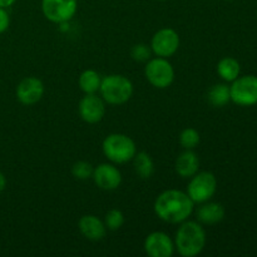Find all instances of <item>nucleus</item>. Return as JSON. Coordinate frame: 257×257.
<instances>
[{
    "instance_id": "19",
    "label": "nucleus",
    "mask_w": 257,
    "mask_h": 257,
    "mask_svg": "<svg viewBox=\"0 0 257 257\" xmlns=\"http://www.w3.org/2000/svg\"><path fill=\"white\" fill-rule=\"evenodd\" d=\"M207 99L210 104L215 108H222L231 102L230 85L225 83H217L212 85L207 93Z\"/></svg>"
},
{
    "instance_id": "5",
    "label": "nucleus",
    "mask_w": 257,
    "mask_h": 257,
    "mask_svg": "<svg viewBox=\"0 0 257 257\" xmlns=\"http://www.w3.org/2000/svg\"><path fill=\"white\" fill-rule=\"evenodd\" d=\"M216 191H217V180L215 175L208 171H202V172L198 171L190 178L186 193L190 196L195 205L196 203L201 205L210 201L215 196Z\"/></svg>"
},
{
    "instance_id": "24",
    "label": "nucleus",
    "mask_w": 257,
    "mask_h": 257,
    "mask_svg": "<svg viewBox=\"0 0 257 257\" xmlns=\"http://www.w3.org/2000/svg\"><path fill=\"white\" fill-rule=\"evenodd\" d=\"M152 49L151 45L146 44V43H138L135 44L131 49V57L136 62H148L152 58Z\"/></svg>"
},
{
    "instance_id": "18",
    "label": "nucleus",
    "mask_w": 257,
    "mask_h": 257,
    "mask_svg": "<svg viewBox=\"0 0 257 257\" xmlns=\"http://www.w3.org/2000/svg\"><path fill=\"white\" fill-rule=\"evenodd\" d=\"M102 77L94 69H85L78 78V85L84 94H95L99 92Z\"/></svg>"
},
{
    "instance_id": "1",
    "label": "nucleus",
    "mask_w": 257,
    "mask_h": 257,
    "mask_svg": "<svg viewBox=\"0 0 257 257\" xmlns=\"http://www.w3.org/2000/svg\"><path fill=\"white\" fill-rule=\"evenodd\" d=\"M153 210L163 222L178 225L190 218L195 210V203L183 191L166 190L156 198Z\"/></svg>"
},
{
    "instance_id": "13",
    "label": "nucleus",
    "mask_w": 257,
    "mask_h": 257,
    "mask_svg": "<svg viewBox=\"0 0 257 257\" xmlns=\"http://www.w3.org/2000/svg\"><path fill=\"white\" fill-rule=\"evenodd\" d=\"M15 95L23 105H34L44 95V84L39 78L27 77L19 82Z\"/></svg>"
},
{
    "instance_id": "10",
    "label": "nucleus",
    "mask_w": 257,
    "mask_h": 257,
    "mask_svg": "<svg viewBox=\"0 0 257 257\" xmlns=\"http://www.w3.org/2000/svg\"><path fill=\"white\" fill-rule=\"evenodd\" d=\"M79 117L89 124H95L100 122L105 114V102L100 95L85 94L78 104Z\"/></svg>"
},
{
    "instance_id": "29",
    "label": "nucleus",
    "mask_w": 257,
    "mask_h": 257,
    "mask_svg": "<svg viewBox=\"0 0 257 257\" xmlns=\"http://www.w3.org/2000/svg\"><path fill=\"white\" fill-rule=\"evenodd\" d=\"M160 2H165V0H160Z\"/></svg>"
},
{
    "instance_id": "27",
    "label": "nucleus",
    "mask_w": 257,
    "mask_h": 257,
    "mask_svg": "<svg viewBox=\"0 0 257 257\" xmlns=\"http://www.w3.org/2000/svg\"><path fill=\"white\" fill-rule=\"evenodd\" d=\"M5 187H7V177H5L4 173L0 171V193L5 190Z\"/></svg>"
},
{
    "instance_id": "6",
    "label": "nucleus",
    "mask_w": 257,
    "mask_h": 257,
    "mask_svg": "<svg viewBox=\"0 0 257 257\" xmlns=\"http://www.w3.org/2000/svg\"><path fill=\"white\" fill-rule=\"evenodd\" d=\"M145 77L152 87L166 89L175 80V69L167 58H151L146 62Z\"/></svg>"
},
{
    "instance_id": "12",
    "label": "nucleus",
    "mask_w": 257,
    "mask_h": 257,
    "mask_svg": "<svg viewBox=\"0 0 257 257\" xmlns=\"http://www.w3.org/2000/svg\"><path fill=\"white\" fill-rule=\"evenodd\" d=\"M95 186L103 191H114L122 183V173L114 163H100L94 167L92 176Z\"/></svg>"
},
{
    "instance_id": "4",
    "label": "nucleus",
    "mask_w": 257,
    "mask_h": 257,
    "mask_svg": "<svg viewBox=\"0 0 257 257\" xmlns=\"http://www.w3.org/2000/svg\"><path fill=\"white\" fill-rule=\"evenodd\" d=\"M99 93L108 104H124L133 95V83L122 74L105 75L102 78Z\"/></svg>"
},
{
    "instance_id": "11",
    "label": "nucleus",
    "mask_w": 257,
    "mask_h": 257,
    "mask_svg": "<svg viewBox=\"0 0 257 257\" xmlns=\"http://www.w3.org/2000/svg\"><path fill=\"white\" fill-rule=\"evenodd\" d=\"M146 253L151 257H172L175 253V242L170 235L162 231H155L146 237L143 243Z\"/></svg>"
},
{
    "instance_id": "15",
    "label": "nucleus",
    "mask_w": 257,
    "mask_h": 257,
    "mask_svg": "<svg viewBox=\"0 0 257 257\" xmlns=\"http://www.w3.org/2000/svg\"><path fill=\"white\" fill-rule=\"evenodd\" d=\"M175 170L180 177L191 178L200 171V158L193 150H185L175 162Z\"/></svg>"
},
{
    "instance_id": "2",
    "label": "nucleus",
    "mask_w": 257,
    "mask_h": 257,
    "mask_svg": "<svg viewBox=\"0 0 257 257\" xmlns=\"http://www.w3.org/2000/svg\"><path fill=\"white\" fill-rule=\"evenodd\" d=\"M173 242L178 255L182 257H196L205 248L207 236L205 228L198 221L186 220L180 223Z\"/></svg>"
},
{
    "instance_id": "26",
    "label": "nucleus",
    "mask_w": 257,
    "mask_h": 257,
    "mask_svg": "<svg viewBox=\"0 0 257 257\" xmlns=\"http://www.w3.org/2000/svg\"><path fill=\"white\" fill-rule=\"evenodd\" d=\"M17 2L18 0H0V8H5V9H8V8L14 5Z\"/></svg>"
},
{
    "instance_id": "9",
    "label": "nucleus",
    "mask_w": 257,
    "mask_h": 257,
    "mask_svg": "<svg viewBox=\"0 0 257 257\" xmlns=\"http://www.w3.org/2000/svg\"><path fill=\"white\" fill-rule=\"evenodd\" d=\"M181 39L178 33L172 28H162L153 34L151 39V49L156 57L170 58L177 53Z\"/></svg>"
},
{
    "instance_id": "22",
    "label": "nucleus",
    "mask_w": 257,
    "mask_h": 257,
    "mask_svg": "<svg viewBox=\"0 0 257 257\" xmlns=\"http://www.w3.org/2000/svg\"><path fill=\"white\" fill-rule=\"evenodd\" d=\"M103 222H104L107 230L118 231L124 225V215L118 208H112V210H109L105 213Z\"/></svg>"
},
{
    "instance_id": "17",
    "label": "nucleus",
    "mask_w": 257,
    "mask_h": 257,
    "mask_svg": "<svg viewBox=\"0 0 257 257\" xmlns=\"http://www.w3.org/2000/svg\"><path fill=\"white\" fill-rule=\"evenodd\" d=\"M132 162L136 175L142 180H150L155 173V162L147 152H137Z\"/></svg>"
},
{
    "instance_id": "16",
    "label": "nucleus",
    "mask_w": 257,
    "mask_h": 257,
    "mask_svg": "<svg viewBox=\"0 0 257 257\" xmlns=\"http://www.w3.org/2000/svg\"><path fill=\"white\" fill-rule=\"evenodd\" d=\"M225 207L218 202L201 203L198 210L196 211V218L201 225H216L225 218Z\"/></svg>"
},
{
    "instance_id": "7",
    "label": "nucleus",
    "mask_w": 257,
    "mask_h": 257,
    "mask_svg": "<svg viewBox=\"0 0 257 257\" xmlns=\"http://www.w3.org/2000/svg\"><path fill=\"white\" fill-rule=\"evenodd\" d=\"M231 100L241 107H251L257 104V77L243 75L238 77L230 85Z\"/></svg>"
},
{
    "instance_id": "14",
    "label": "nucleus",
    "mask_w": 257,
    "mask_h": 257,
    "mask_svg": "<svg viewBox=\"0 0 257 257\" xmlns=\"http://www.w3.org/2000/svg\"><path fill=\"white\" fill-rule=\"evenodd\" d=\"M80 233L89 241H100L105 237L107 227L99 217L94 215H84L78 221Z\"/></svg>"
},
{
    "instance_id": "21",
    "label": "nucleus",
    "mask_w": 257,
    "mask_h": 257,
    "mask_svg": "<svg viewBox=\"0 0 257 257\" xmlns=\"http://www.w3.org/2000/svg\"><path fill=\"white\" fill-rule=\"evenodd\" d=\"M200 133L192 127L185 128L180 135V145L182 146L183 150H195L200 145Z\"/></svg>"
},
{
    "instance_id": "25",
    "label": "nucleus",
    "mask_w": 257,
    "mask_h": 257,
    "mask_svg": "<svg viewBox=\"0 0 257 257\" xmlns=\"http://www.w3.org/2000/svg\"><path fill=\"white\" fill-rule=\"evenodd\" d=\"M10 27V15L5 8H0V34L7 32Z\"/></svg>"
},
{
    "instance_id": "28",
    "label": "nucleus",
    "mask_w": 257,
    "mask_h": 257,
    "mask_svg": "<svg viewBox=\"0 0 257 257\" xmlns=\"http://www.w3.org/2000/svg\"><path fill=\"white\" fill-rule=\"evenodd\" d=\"M226 2H232V0H226Z\"/></svg>"
},
{
    "instance_id": "3",
    "label": "nucleus",
    "mask_w": 257,
    "mask_h": 257,
    "mask_svg": "<svg viewBox=\"0 0 257 257\" xmlns=\"http://www.w3.org/2000/svg\"><path fill=\"white\" fill-rule=\"evenodd\" d=\"M104 157L114 165H124L131 162L137 153L135 141L123 133H112L104 138L102 143Z\"/></svg>"
},
{
    "instance_id": "23",
    "label": "nucleus",
    "mask_w": 257,
    "mask_h": 257,
    "mask_svg": "<svg viewBox=\"0 0 257 257\" xmlns=\"http://www.w3.org/2000/svg\"><path fill=\"white\" fill-rule=\"evenodd\" d=\"M94 167L87 161H78L72 166V175L75 180L87 181L92 178Z\"/></svg>"
},
{
    "instance_id": "8",
    "label": "nucleus",
    "mask_w": 257,
    "mask_h": 257,
    "mask_svg": "<svg viewBox=\"0 0 257 257\" xmlns=\"http://www.w3.org/2000/svg\"><path fill=\"white\" fill-rule=\"evenodd\" d=\"M77 10L78 0H42L43 15L55 24L72 20Z\"/></svg>"
},
{
    "instance_id": "20",
    "label": "nucleus",
    "mask_w": 257,
    "mask_h": 257,
    "mask_svg": "<svg viewBox=\"0 0 257 257\" xmlns=\"http://www.w3.org/2000/svg\"><path fill=\"white\" fill-rule=\"evenodd\" d=\"M240 63L231 57H225L218 62L217 73L225 82H233L240 77Z\"/></svg>"
}]
</instances>
